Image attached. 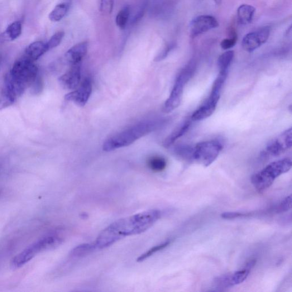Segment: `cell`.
<instances>
[{
	"instance_id": "21",
	"label": "cell",
	"mask_w": 292,
	"mask_h": 292,
	"mask_svg": "<svg viewBox=\"0 0 292 292\" xmlns=\"http://www.w3.org/2000/svg\"><path fill=\"white\" fill-rule=\"evenodd\" d=\"M147 166L150 170L155 172L164 171L167 166V162L164 157L154 156L150 157L147 162Z\"/></svg>"
},
{
	"instance_id": "7",
	"label": "cell",
	"mask_w": 292,
	"mask_h": 292,
	"mask_svg": "<svg viewBox=\"0 0 292 292\" xmlns=\"http://www.w3.org/2000/svg\"><path fill=\"white\" fill-rule=\"evenodd\" d=\"M270 35L269 27L262 28L258 31L248 33L243 39V49L250 52L255 51L265 44L269 38Z\"/></svg>"
},
{
	"instance_id": "5",
	"label": "cell",
	"mask_w": 292,
	"mask_h": 292,
	"mask_svg": "<svg viewBox=\"0 0 292 292\" xmlns=\"http://www.w3.org/2000/svg\"><path fill=\"white\" fill-rule=\"evenodd\" d=\"M222 149V143L217 141L199 143L192 148L191 161L208 167L217 159Z\"/></svg>"
},
{
	"instance_id": "4",
	"label": "cell",
	"mask_w": 292,
	"mask_h": 292,
	"mask_svg": "<svg viewBox=\"0 0 292 292\" xmlns=\"http://www.w3.org/2000/svg\"><path fill=\"white\" fill-rule=\"evenodd\" d=\"M195 64L194 61L189 62L188 65L180 71L177 77L170 97L166 100L163 107V111L169 113L179 107L182 97L184 87L194 73Z\"/></svg>"
},
{
	"instance_id": "6",
	"label": "cell",
	"mask_w": 292,
	"mask_h": 292,
	"mask_svg": "<svg viewBox=\"0 0 292 292\" xmlns=\"http://www.w3.org/2000/svg\"><path fill=\"white\" fill-rule=\"evenodd\" d=\"M292 145V129L281 133L268 144L262 152V155L266 157H276L284 154L290 149Z\"/></svg>"
},
{
	"instance_id": "30",
	"label": "cell",
	"mask_w": 292,
	"mask_h": 292,
	"mask_svg": "<svg viewBox=\"0 0 292 292\" xmlns=\"http://www.w3.org/2000/svg\"><path fill=\"white\" fill-rule=\"evenodd\" d=\"M176 44L174 42L168 43L164 47V48L155 57V61L159 62L164 60L168 56L170 52L175 48Z\"/></svg>"
},
{
	"instance_id": "9",
	"label": "cell",
	"mask_w": 292,
	"mask_h": 292,
	"mask_svg": "<svg viewBox=\"0 0 292 292\" xmlns=\"http://www.w3.org/2000/svg\"><path fill=\"white\" fill-rule=\"evenodd\" d=\"M92 79L86 78L81 84L78 89L66 94L65 99L68 101L73 102L78 107H84L88 102L92 93Z\"/></svg>"
},
{
	"instance_id": "22",
	"label": "cell",
	"mask_w": 292,
	"mask_h": 292,
	"mask_svg": "<svg viewBox=\"0 0 292 292\" xmlns=\"http://www.w3.org/2000/svg\"><path fill=\"white\" fill-rule=\"evenodd\" d=\"M213 285L219 290L231 288L233 286L231 274H224L214 279Z\"/></svg>"
},
{
	"instance_id": "3",
	"label": "cell",
	"mask_w": 292,
	"mask_h": 292,
	"mask_svg": "<svg viewBox=\"0 0 292 292\" xmlns=\"http://www.w3.org/2000/svg\"><path fill=\"white\" fill-rule=\"evenodd\" d=\"M291 166V161L289 158L272 162L264 169L252 176V183L258 192H263L270 188L277 178L288 172Z\"/></svg>"
},
{
	"instance_id": "33",
	"label": "cell",
	"mask_w": 292,
	"mask_h": 292,
	"mask_svg": "<svg viewBox=\"0 0 292 292\" xmlns=\"http://www.w3.org/2000/svg\"><path fill=\"white\" fill-rule=\"evenodd\" d=\"M31 88L33 93L38 94L41 92L42 89V81L40 74H38L34 82L31 86Z\"/></svg>"
},
{
	"instance_id": "16",
	"label": "cell",
	"mask_w": 292,
	"mask_h": 292,
	"mask_svg": "<svg viewBox=\"0 0 292 292\" xmlns=\"http://www.w3.org/2000/svg\"><path fill=\"white\" fill-rule=\"evenodd\" d=\"M256 9L250 5L243 4L237 11L238 21L242 25H247L251 23Z\"/></svg>"
},
{
	"instance_id": "14",
	"label": "cell",
	"mask_w": 292,
	"mask_h": 292,
	"mask_svg": "<svg viewBox=\"0 0 292 292\" xmlns=\"http://www.w3.org/2000/svg\"><path fill=\"white\" fill-rule=\"evenodd\" d=\"M49 51L46 43L42 41H36L29 45L25 50L26 59L34 62L40 59L45 52Z\"/></svg>"
},
{
	"instance_id": "18",
	"label": "cell",
	"mask_w": 292,
	"mask_h": 292,
	"mask_svg": "<svg viewBox=\"0 0 292 292\" xmlns=\"http://www.w3.org/2000/svg\"><path fill=\"white\" fill-rule=\"evenodd\" d=\"M70 4L68 3H62L57 5L50 13L49 18L52 22H59L68 13Z\"/></svg>"
},
{
	"instance_id": "28",
	"label": "cell",
	"mask_w": 292,
	"mask_h": 292,
	"mask_svg": "<svg viewBox=\"0 0 292 292\" xmlns=\"http://www.w3.org/2000/svg\"><path fill=\"white\" fill-rule=\"evenodd\" d=\"M229 38H226L220 43V46L224 50H229L236 45L237 41V35L235 31L232 30L230 31Z\"/></svg>"
},
{
	"instance_id": "11",
	"label": "cell",
	"mask_w": 292,
	"mask_h": 292,
	"mask_svg": "<svg viewBox=\"0 0 292 292\" xmlns=\"http://www.w3.org/2000/svg\"><path fill=\"white\" fill-rule=\"evenodd\" d=\"M81 78V64L71 65L66 73L59 78L62 87L68 90H74L78 87Z\"/></svg>"
},
{
	"instance_id": "23",
	"label": "cell",
	"mask_w": 292,
	"mask_h": 292,
	"mask_svg": "<svg viewBox=\"0 0 292 292\" xmlns=\"http://www.w3.org/2000/svg\"><path fill=\"white\" fill-rule=\"evenodd\" d=\"M22 32V24L20 21L11 23L7 29L6 35L9 40L14 41L20 37Z\"/></svg>"
},
{
	"instance_id": "1",
	"label": "cell",
	"mask_w": 292,
	"mask_h": 292,
	"mask_svg": "<svg viewBox=\"0 0 292 292\" xmlns=\"http://www.w3.org/2000/svg\"><path fill=\"white\" fill-rule=\"evenodd\" d=\"M163 122L164 121L162 119H156L138 123L109 138L103 143V150L110 152L130 145L142 137L156 130L162 125Z\"/></svg>"
},
{
	"instance_id": "10",
	"label": "cell",
	"mask_w": 292,
	"mask_h": 292,
	"mask_svg": "<svg viewBox=\"0 0 292 292\" xmlns=\"http://www.w3.org/2000/svg\"><path fill=\"white\" fill-rule=\"evenodd\" d=\"M217 19L211 16L202 15L196 17L190 26L191 36L195 37L219 26Z\"/></svg>"
},
{
	"instance_id": "15",
	"label": "cell",
	"mask_w": 292,
	"mask_h": 292,
	"mask_svg": "<svg viewBox=\"0 0 292 292\" xmlns=\"http://www.w3.org/2000/svg\"><path fill=\"white\" fill-rule=\"evenodd\" d=\"M17 98L15 93L8 84L4 86L0 92V111L12 106Z\"/></svg>"
},
{
	"instance_id": "24",
	"label": "cell",
	"mask_w": 292,
	"mask_h": 292,
	"mask_svg": "<svg viewBox=\"0 0 292 292\" xmlns=\"http://www.w3.org/2000/svg\"><path fill=\"white\" fill-rule=\"evenodd\" d=\"M130 9L129 7L126 6L123 8L117 14L116 19L117 25L121 29L124 30L127 25L129 17H130Z\"/></svg>"
},
{
	"instance_id": "27",
	"label": "cell",
	"mask_w": 292,
	"mask_h": 292,
	"mask_svg": "<svg viewBox=\"0 0 292 292\" xmlns=\"http://www.w3.org/2000/svg\"><path fill=\"white\" fill-rule=\"evenodd\" d=\"M170 241H167L163 243L160 245H157L154 247H152L150 250L147 251L145 253H143L140 257H139L137 259L138 262H141L147 259V258L150 257L152 255L155 254L157 252L160 251L164 250L167 247L170 245Z\"/></svg>"
},
{
	"instance_id": "32",
	"label": "cell",
	"mask_w": 292,
	"mask_h": 292,
	"mask_svg": "<svg viewBox=\"0 0 292 292\" xmlns=\"http://www.w3.org/2000/svg\"><path fill=\"white\" fill-rule=\"evenodd\" d=\"M253 213H241L236 212H229L223 213L221 215L223 219H232L242 217H247L248 216H252Z\"/></svg>"
},
{
	"instance_id": "25",
	"label": "cell",
	"mask_w": 292,
	"mask_h": 292,
	"mask_svg": "<svg viewBox=\"0 0 292 292\" xmlns=\"http://www.w3.org/2000/svg\"><path fill=\"white\" fill-rule=\"evenodd\" d=\"M251 270L245 267L244 269L232 273V282L233 286L243 283L245 281Z\"/></svg>"
},
{
	"instance_id": "8",
	"label": "cell",
	"mask_w": 292,
	"mask_h": 292,
	"mask_svg": "<svg viewBox=\"0 0 292 292\" xmlns=\"http://www.w3.org/2000/svg\"><path fill=\"white\" fill-rule=\"evenodd\" d=\"M221 92L212 89L209 97L202 106L193 113L191 118L193 121H202L211 116L216 110Z\"/></svg>"
},
{
	"instance_id": "26",
	"label": "cell",
	"mask_w": 292,
	"mask_h": 292,
	"mask_svg": "<svg viewBox=\"0 0 292 292\" xmlns=\"http://www.w3.org/2000/svg\"><path fill=\"white\" fill-rule=\"evenodd\" d=\"M291 207V196H287L283 200L272 208L270 211L275 214H280L288 211Z\"/></svg>"
},
{
	"instance_id": "2",
	"label": "cell",
	"mask_w": 292,
	"mask_h": 292,
	"mask_svg": "<svg viewBox=\"0 0 292 292\" xmlns=\"http://www.w3.org/2000/svg\"><path fill=\"white\" fill-rule=\"evenodd\" d=\"M39 74L34 62L24 57L14 64L5 79L11 85L18 98L27 88L31 87Z\"/></svg>"
},
{
	"instance_id": "29",
	"label": "cell",
	"mask_w": 292,
	"mask_h": 292,
	"mask_svg": "<svg viewBox=\"0 0 292 292\" xmlns=\"http://www.w3.org/2000/svg\"><path fill=\"white\" fill-rule=\"evenodd\" d=\"M64 36L65 33L64 32L60 31L56 33L55 34L50 38L48 42H46V45L47 47H48L49 50L58 46L61 44L62 40H63Z\"/></svg>"
},
{
	"instance_id": "19",
	"label": "cell",
	"mask_w": 292,
	"mask_h": 292,
	"mask_svg": "<svg viewBox=\"0 0 292 292\" xmlns=\"http://www.w3.org/2000/svg\"><path fill=\"white\" fill-rule=\"evenodd\" d=\"M94 243L83 244L75 247L71 251L70 255L73 258H79L89 254L90 253L95 250Z\"/></svg>"
},
{
	"instance_id": "35",
	"label": "cell",
	"mask_w": 292,
	"mask_h": 292,
	"mask_svg": "<svg viewBox=\"0 0 292 292\" xmlns=\"http://www.w3.org/2000/svg\"><path fill=\"white\" fill-rule=\"evenodd\" d=\"M2 57L0 56V64H1Z\"/></svg>"
},
{
	"instance_id": "17",
	"label": "cell",
	"mask_w": 292,
	"mask_h": 292,
	"mask_svg": "<svg viewBox=\"0 0 292 292\" xmlns=\"http://www.w3.org/2000/svg\"><path fill=\"white\" fill-rule=\"evenodd\" d=\"M190 125V122L188 121L181 124L178 128H177L175 130L172 132L170 135L166 139L164 143V147L168 148L173 145L179 138L184 136V134L189 130Z\"/></svg>"
},
{
	"instance_id": "31",
	"label": "cell",
	"mask_w": 292,
	"mask_h": 292,
	"mask_svg": "<svg viewBox=\"0 0 292 292\" xmlns=\"http://www.w3.org/2000/svg\"><path fill=\"white\" fill-rule=\"evenodd\" d=\"M114 0H100L99 10L103 14H110L113 10Z\"/></svg>"
},
{
	"instance_id": "12",
	"label": "cell",
	"mask_w": 292,
	"mask_h": 292,
	"mask_svg": "<svg viewBox=\"0 0 292 292\" xmlns=\"http://www.w3.org/2000/svg\"><path fill=\"white\" fill-rule=\"evenodd\" d=\"M88 42L84 41L75 45L66 52L65 59L71 66L81 64L88 50Z\"/></svg>"
},
{
	"instance_id": "13",
	"label": "cell",
	"mask_w": 292,
	"mask_h": 292,
	"mask_svg": "<svg viewBox=\"0 0 292 292\" xmlns=\"http://www.w3.org/2000/svg\"><path fill=\"white\" fill-rule=\"evenodd\" d=\"M39 245L37 242L32 244L25 250L19 253L18 255L13 258L12 264L14 267L20 268L26 264L34 258L38 253L41 252Z\"/></svg>"
},
{
	"instance_id": "34",
	"label": "cell",
	"mask_w": 292,
	"mask_h": 292,
	"mask_svg": "<svg viewBox=\"0 0 292 292\" xmlns=\"http://www.w3.org/2000/svg\"><path fill=\"white\" fill-rule=\"evenodd\" d=\"M214 2L218 5V6H220V5L222 3V0H214Z\"/></svg>"
},
{
	"instance_id": "20",
	"label": "cell",
	"mask_w": 292,
	"mask_h": 292,
	"mask_svg": "<svg viewBox=\"0 0 292 292\" xmlns=\"http://www.w3.org/2000/svg\"><path fill=\"white\" fill-rule=\"evenodd\" d=\"M234 57V51L228 50L219 57L218 66L219 71H229Z\"/></svg>"
}]
</instances>
